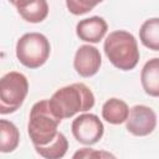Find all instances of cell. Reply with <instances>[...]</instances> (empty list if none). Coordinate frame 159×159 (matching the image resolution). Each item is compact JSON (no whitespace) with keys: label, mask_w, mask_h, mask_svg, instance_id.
Listing matches in <instances>:
<instances>
[{"label":"cell","mask_w":159,"mask_h":159,"mask_svg":"<svg viewBox=\"0 0 159 159\" xmlns=\"http://www.w3.org/2000/svg\"><path fill=\"white\" fill-rule=\"evenodd\" d=\"M48 102L53 113L58 118L66 119L92 109L94 106V94L88 86L80 82L57 89Z\"/></svg>","instance_id":"obj_1"},{"label":"cell","mask_w":159,"mask_h":159,"mask_svg":"<svg viewBox=\"0 0 159 159\" xmlns=\"http://www.w3.org/2000/svg\"><path fill=\"white\" fill-rule=\"evenodd\" d=\"M103 50L109 62L122 71L133 70L140 56L135 37L125 30L111 32L104 40Z\"/></svg>","instance_id":"obj_2"},{"label":"cell","mask_w":159,"mask_h":159,"mask_svg":"<svg viewBox=\"0 0 159 159\" xmlns=\"http://www.w3.org/2000/svg\"><path fill=\"white\" fill-rule=\"evenodd\" d=\"M61 120L51 109L47 99L36 102L30 111L27 124V133L34 147L50 143L57 135Z\"/></svg>","instance_id":"obj_3"},{"label":"cell","mask_w":159,"mask_h":159,"mask_svg":"<svg viewBox=\"0 0 159 159\" xmlns=\"http://www.w3.org/2000/svg\"><path fill=\"white\" fill-rule=\"evenodd\" d=\"M50 52V41L40 32H27L16 42V57L27 68H39L45 65Z\"/></svg>","instance_id":"obj_4"},{"label":"cell","mask_w":159,"mask_h":159,"mask_svg":"<svg viewBox=\"0 0 159 159\" xmlns=\"http://www.w3.org/2000/svg\"><path fill=\"white\" fill-rule=\"evenodd\" d=\"M29 93V81L25 75L11 71L0 80V113L16 112Z\"/></svg>","instance_id":"obj_5"},{"label":"cell","mask_w":159,"mask_h":159,"mask_svg":"<svg viewBox=\"0 0 159 159\" xmlns=\"http://www.w3.org/2000/svg\"><path fill=\"white\" fill-rule=\"evenodd\" d=\"M71 129L76 140L84 145L98 143L104 133L102 120L92 113H83L76 117L72 122Z\"/></svg>","instance_id":"obj_6"},{"label":"cell","mask_w":159,"mask_h":159,"mask_svg":"<svg viewBox=\"0 0 159 159\" xmlns=\"http://www.w3.org/2000/svg\"><path fill=\"white\" fill-rule=\"evenodd\" d=\"M157 125V116L154 111L144 104L133 106L129 109V116L125 120V127L129 133L137 137L149 135Z\"/></svg>","instance_id":"obj_7"},{"label":"cell","mask_w":159,"mask_h":159,"mask_svg":"<svg viewBox=\"0 0 159 159\" xmlns=\"http://www.w3.org/2000/svg\"><path fill=\"white\" fill-rule=\"evenodd\" d=\"M102 65V57L94 46L82 45L77 48L73 58V67L81 77L94 76Z\"/></svg>","instance_id":"obj_8"},{"label":"cell","mask_w":159,"mask_h":159,"mask_svg":"<svg viewBox=\"0 0 159 159\" xmlns=\"http://www.w3.org/2000/svg\"><path fill=\"white\" fill-rule=\"evenodd\" d=\"M107 30H108V25L106 20L101 16H92L83 19L76 25V34L80 37V40L89 43L99 42L106 36Z\"/></svg>","instance_id":"obj_9"},{"label":"cell","mask_w":159,"mask_h":159,"mask_svg":"<svg viewBox=\"0 0 159 159\" xmlns=\"http://www.w3.org/2000/svg\"><path fill=\"white\" fill-rule=\"evenodd\" d=\"M15 7L20 16L31 24L42 22L48 15V4L46 0H17Z\"/></svg>","instance_id":"obj_10"},{"label":"cell","mask_w":159,"mask_h":159,"mask_svg":"<svg viewBox=\"0 0 159 159\" xmlns=\"http://www.w3.org/2000/svg\"><path fill=\"white\" fill-rule=\"evenodd\" d=\"M140 83L148 96L159 97V57L145 62L140 73Z\"/></svg>","instance_id":"obj_11"},{"label":"cell","mask_w":159,"mask_h":159,"mask_svg":"<svg viewBox=\"0 0 159 159\" xmlns=\"http://www.w3.org/2000/svg\"><path fill=\"white\" fill-rule=\"evenodd\" d=\"M129 116L128 104L119 98H109L103 103L102 118L109 124H122Z\"/></svg>","instance_id":"obj_12"},{"label":"cell","mask_w":159,"mask_h":159,"mask_svg":"<svg viewBox=\"0 0 159 159\" xmlns=\"http://www.w3.org/2000/svg\"><path fill=\"white\" fill-rule=\"evenodd\" d=\"M68 149V140L63 133L58 132L57 135L45 145H35V150L39 155L46 159H60L65 157Z\"/></svg>","instance_id":"obj_13"},{"label":"cell","mask_w":159,"mask_h":159,"mask_svg":"<svg viewBox=\"0 0 159 159\" xmlns=\"http://www.w3.org/2000/svg\"><path fill=\"white\" fill-rule=\"evenodd\" d=\"M20 142V133L17 127L6 119L0 120V150L1 153L14 152Z\"/></svg>","instance_id":"obj_14"},{"label":"cell","mask_w":159,"mask_h":159,"mask_svg":"<svg viewBox=\"0 0 159 159\" xmlns=\"http://www.w3.org/2000/svg\"><path fill=\"white\" fill-rule=\"evenodd\" d=\"M139 39L147 48L159 51V17L148 19L142 24Z\"/></svg>","instance_id":"obj_15"},{"label":"cell","mask_w":159,"mask_h":159,"mask_svg":"<svg viewBox=\"0 0 159 159\" xmlns=\"http://www.w3.org/2000/svg\"><path fill=\"white\" fill-rule=\"evenodd\" d=\"M103 0H66L68 11L73 15H83L93 10Z\"/></svg>","instance_id":"obj_16"},{"label":"cell","mask_w":159,"mask_h":159,"mask_svg":"<svg viewBox=\"0 0 159 159\" xmlns=\"http://www.w3.org/2000/svg\"><path fill=\"white\" fill-rule=\"evenodd\" d=\"M109 157H114L111 153L107 152H98V150H93L91 148H82L81 150L76 152L73 154V158H109Z\"/></svg>","instance_id":"obj_17"},{"label":"cell","mask_w":159,"mask_h":159,"mask_svg":"<svg viewBox=\"0 0 159 159\" xmlns=\"http://www.w3.org/2000/svg\"><path fill=\"white\" fill-rule=\"evenodd\" d=\"M9 1H10V2H11L14 6H15V5H16V2H17V0H9Z\"/></svg>","instance_id":"obj_18"}]
</instances>
